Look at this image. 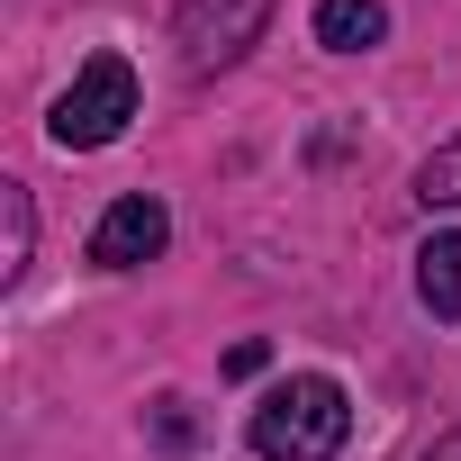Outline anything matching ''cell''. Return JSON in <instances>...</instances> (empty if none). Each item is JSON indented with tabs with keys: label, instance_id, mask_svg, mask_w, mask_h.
Listing matches in <instances>:
<instances>
[{
	"label": "cell",
	"instance_id": "9c48e42d",
	"mask_svg": "<svg viewBox=\"0 0 461 461\" xmlns=\"http://www.w3.org/2000/svg\"><path fill=\"white\" fill-rule=\"evenodd\" d=\"M425 461H461V434H443V443H434V452H425Z\"/></svg>",
	"mask_w": 461,
	"mask_h": 461
},
{
	"label": "cell",
	"instance_id": "52a82bcc",
	"mask_svg": "<svg viewBox=\"0 0 461 461\" xmlns=\"http://www.w3.org/2000/svg\"><path fill=\"white\" fill-rule=\"evenodd\" d=\"M28 245H37V199L28 181H0V281L28 272Z\"/></svg>",
	"mask_w": 461,
	"mask_h": 461
},
{
	"label": "cell",
	"instance_id": "277c9868",
	"mask_svg": "<svg viewBox=\"0 0 461 461\" xmlns=\"http://www.w3.org/2000/svg\"><path fill=\"white\" fill-rule=\"evenodd\" d=\"M163 245H172V217H163V199H154V190L109 199V208H100V226H91V263H100V272H136V263H154Z\"/></svg>",
	"mask_w": 461,
	"mask_h": 461
},
{
	"label": "cell",
	"instance_id": "7a4b0ae2",
	"mask_svg": "<svg viewBox=\"0 0 461 461\" xmlns=\"http://www.w3.org/2000/svg\"><path fill=\"white\" fill-rule=\"evenodd\" d=\"M127 118H136V73H127V55H91V64L73 73V91L46 109V136H55L64 154H100V145L127 136Z\"/></svg>",
	"mask_w": 461,
	"mask_h": 461
},
{
	"label": "cell",
	"instance_id": "ba28073f",
	"mask_svg": "<svg viewBox=\"0 0 461 461\" xmlns=\"http://www.w3.org/2000/svg\"><path fill=\"white\" fill-rule=\"evenodd\" d=\"M416 199H425V208H461V136L416 163Z\"/></svg>",
	"mask_w": 461,
	"mask_h": 461
},
{
	"label": "cell",
	"instance_id": "5b68a950",
	"mask_svg": "<svg viewBox=\"0 0 461 461\" xmlns=\"http://www.w3.org/2000/svg\"><path fill=\"white\" fill-rule=\"evenodd\" d=\"M389 37V10L380 0H317V46L326 55H371Z\"/></svg>",
	"mask_w": 461,
	"mask_h": 461
},
{
	"label": "cell",
	"instance_id": "8992f818",
	"mask_svg": "<svg viewBox=\"0 0 461 461\" xmlns=\"http://www.w3.org/2000/svg\"><path fill=\"white\" fill-rule=\"evenodd\" d=\"M416 299H425L434 317H461V226L425 236V254H416Z\"/></svg>",
	"mask_w": 461,
	"mask_h": 461
},
{
	"label": "cell",
	"instance_id": "3957f363",
	"mask_svg": "<svg viewBox=\"0 0 461 461\" xmlns=\"http://www.w3.org/2000/svg\"><path fill=\"white\" fill-rule=\"evenodd\" d=\"M272 28V0H181L172 10V46H181V73H226V64H245Z\"/></svg>",
	"mask_w": 461,
	"mask_h": 461
},
{
	"label": "cell",
	"instance_id": "6da1fadb",
	"mask_svg": "<svg viewBox=\"0 0 461 461\" xmlns=\"http://www.w3.org/2000/svg\"><path fill=\"white\" fill-rule=\"evenodd\" d=\"M353 434V398L326 371H290L263 407H254V452L263 461H335Z\"/></svg>",
	"mask_w": 461,
	"mask_h": 461
}]
</instances>
